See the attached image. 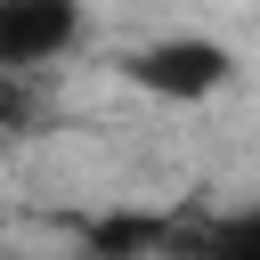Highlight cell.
<instances>
[{"mask_svg": "<svg viewBox=\"0 0 260 260\" xmlns=\"http://www.w3.org/2000/svg\"><path fill=\"white\" fill-rule=\"evenodd\" d=\"M73 260H98V252H73Z\"/></svg>", "mask_w": 260, "mask_h": 260, "instance_id": "5b68a950", "label": "cell"}, {"mask_svg": "<svg viewBox=\"0 0 260 260\" xmlns=\"http://www.w3.org/2000/svg\"><path fill=\"white\" fill-rule=\"evenodd\" d=\"M122 81L154 106H203L236 81V49L219 32H154L122 57Z\"/></svg>", "mask_w": 260, "mask_h": 260, "instance_id": "6da1fadb", "label": "cell"}, {"mask_svg": "<svg viewBox=\"0 0 260 260\" xmlns=\"http://www.w3.org/2000/svg\"><path fill=\"white\" fill-rule=\"evenodd\" d=\"M162 260H260V203H236L211 219H171Z\"/></svg>", "mask_w": 260, "mask_h": 260, "instance_id": "3957f363", "label": "cell"}, {"mask_svg": "<svg viewBox=\"0 0 260 260\" xmlns=\"http://www.w3.org/2000/svg\"><path fill=\"white\" fill-rule=\"evenodd\" d=\"M89 41V0H0V73H49Z\"/></svg>", "mask_w": 260, "mask_h": 260, "instance_id": "7a4b0ae2", "label": "cell"}, {"mask_svg": "<svg viewBox=\"0 0 260 260\" xmlns=\"http://www.w3.org/2000/svg\"><path fill=\"white\" fill-rule=\"evenodd\" d=\"M41 122H49L41 73H0V138H32Z\"/></svg>", "mask_w": 260, "mask_h": 260, "instance_id": "277c9868", "label": "cell"}]
</instances>
